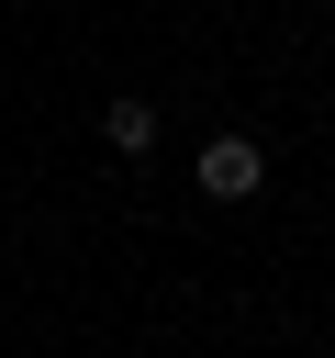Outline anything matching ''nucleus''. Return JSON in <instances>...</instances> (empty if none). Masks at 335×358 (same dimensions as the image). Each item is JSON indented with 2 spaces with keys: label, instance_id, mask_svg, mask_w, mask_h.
<instances>
[{
  "label": "nucleus",
  "instance_id": "f257e3e1",
  "mask_svg": "<svg viewBox=\"0 0 335 358\" xmlns=\"http://www.w3.org/2000/svg\"><path fill=\"white\" fill-rule=\"evenodd\" d=\"M257 179H268V157H257L246 134H212V145H201V190H212V201H246Z\"/></svg>",
  "mask_w": 335,
  "mask_h": 358
},
{
  "label": "nucleus",
  "instance_id": "f03ea898",
  "mask_svg": "<svg viewBox=\"0 0 335 358\" xmlns=\"http://www.w3.org/2000/svg\"><path fill=\"white\" fill-rule=\"evenodd\" d=\"M100 134H112L123 157H145V145H156V101H112V112H100Z\"/></svg>",
  "mask_w": 335,
  "mask_h": 358
}]
</instances>
